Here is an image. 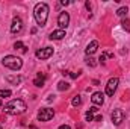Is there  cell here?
<instances>
[{
	"instance_id": "1",
	"label": "cell",
	"mask_w": 130,
	"mask_h": 129,
	"mask_svg": "<svg viewBox=\"0 0 130 129\" xmlns=\"http://www.w3.org/2000/svg\"><path fill=\"white\" fill-rule=\"evenodd\" d=\"M33 17L38 26H45L48 18V5L47 3H36L33 9Z\"/></svg>"
},
{
	"instance_id": "2",
	"label": "cell",
	"mask_w": 130,
	"mask_h": 129,
	"mask_svg": "<svg viewBox=\"0 0 130 129\" xmlns=\"http://www.w3.org/2000/svg\"><path fill=\"white\" fill-rule=\"evenodd\" d=\"M26 111V103L21 99H14L9 103L5 105V112L11 114V115H17V114H23Z\"/></svg>"
},
{
	"instance_id": "3",
	"label": "cell",
	"mask_w": 130,
	"mask_h": 129,
	"mask_svg": "<svg viewBox=\"0 0 130 129\" xmlns=\"http://www.w3.org/2000/svg\"><path fill=\"white\" fill-rule=\"evenodd\" d=\"M2 62H3L5 67H8V68H11V70H20V68L23 67V59L18 58V56H14V55L5 56Z\"/></svg>"
},
{
	"instance_id": "4",
	"label": "cell",
	"mask_w": 130,
	"mask_h": 129,
	"mask_svg": "<svg viewBox=\"0 0 130 129\" xmlns=\"http://www.w3.org/2000/svg\"><path fill=\"white\" fill-rule=\"evenodd\" d=\"M53 115H55V111L52 108H42L38 112V120L39 122H48L53 119Z\"/></svg>"
},
{
	"instance_id": "5",
	"label": "cell",
	"mask_w": 130,
	"mask_h": 129,
	"mask_svg": "<svg viewBox=\"0 0 130 129\" xmlns=\"http://www.w3.org/2000/svg\"><path fill=\"white\" fill-rule=\"evenodd\" d=\"M124 119H126V114H124L123 109H113V112H112V115H110V120H112V123H113L115 126H120V125L124 122Z\"/></svg>"
},
{
	"instance_id": "6",
	"label": "cell",
	"mask_w": 130,
	"mask_h": 129,
	"mask_svg": "<svg viewBox=\"0 0 130 129\" xmlns=\"http://www.w3.org/2000/svg\"><path fill=\"white\" fill-rule=\"evenodd\" d=\"M118 84H120V79L118 78H110L107 81V85H106V94L107 96H113L117 88H118Z\"/></svg>"
},
{
	"instance_id": "7",
	"label": "cell",
	"mask_w": 130,
	"mask_h": 129,
	"mask_svg": "<svg viewBox=\"0 0 130 129\" xmlns=\"http://www.w3.org/2000/svg\"><path fill=\"white\" fill-rule=\"evenodd\" d=\"M58 24H59V29H67V26L70 24V14L68 12H61L59 17H58Z\"/></svg>"
},
{
	"instance_id": "8",
	"label": "cell",
	"mask_w": 130,
	"mask_h": 129,
	"mask_svg": "<svg viewBox=\"0 0 130 129\" xmlns=\"http://www.w3.org/2000/svg\"><path fill=\"white\" fill-rule=\"evenodd\" d=\"M35 55H36L38 59H48V58L53 55V49H52V47H44V49L36 50Z\"/></svg>"
},
{
	"instance_id": "9",
	"label": "cell",
	"mask_w": 130,
	"mask_h": 129,
	"mask_svg": "<svg viewBox=\"0 0 130 129\" xmlns=\"http://www.w3.org/2000/svg\"><path fill=\"white\" fill-rule=\"evenodd\" d=\"M21 29H23V21H21L18 17H14L12 24H11V32L12 33H18V32H21Z\"/></svg>"
},
{
	"instance_id": "10",
	"label": "cell",
	"mask_w": 130,
	"mask_h": 129,
	"mask_svg": "<svg viewBox=\"0 0 130 129\" xmlns=\"http://www.w3.org/2000/svg\"><path fill=\"white\" fill-rule=\"evenodd\" d=\"M91 100H92V103H94V105H103V102H104V96H103V93L95 91V93H92Z\"/></svg>"
},
{
	"instance_id": "11",
	"label": "cell",
	"mask_w": 130,
	"mask_h": 129,
	"mask_svg": "<svg viewBox=\"0 0 130 129\" xmlns=\"http://www.w3.org/2000/svg\"><path fill=\"white\" fill-rule=\"evenodd\" d=\"M97 49H98V41H97V40H94V41H91V43L86 46L85 52H86V55H92Z\"/></svg>"
},
{
	"instance_id": "12",
	"label": "cell",
	"mask_w": 130,
	"mask_h": 129,
	"mask_svg": "<svg viewBox=\"0 0 130 129\" xmlns=\"http://www.w3.org/2000/svg\"><path fill=\"white\" fill-rule=\"evenodd\" d=\"M48 38H50V40H62V38H65V31H62V29L53 31V32L50 33Z\"/></svg>"
},
{
	"instance_id": "13",
	"label": "cell",
	"mask_w": 130,
	"mask_h": 129,
	"mask_svg": "<svg viewBox=\"0 0 130 129\" xmlns=\"http://www.w3.org/2000/svg\"><path fill=\"white\" fill-rule=\"evenodd\" d=\"M44 82H45V76L41 74V73H38L36 78H35V81H33V85H35V87H42Z\"/></svg>"
},
{
	"instance_id": "14",
	"label": "cell",
	"mask_w": 130,
	"mask_h": 129,
	"mask_svg": "<svg viewBox=\"0 0 130 129\" xmlns=\"http://www.w3.org/2000/svg\"><path fill=\"white\" fill-rule=\"evenodd\" d=\"M94 112H97V108H95V106L89 108V111H88V112H86V115H85L86 122H94Z\"/></svg>"
},
{
	"instance_id": "15",
	"label": "cell",
	"mask_w": 130,
	"mask_h": 129,
	"mask_svg": "<svg viewBox=\"0 0 130 129\" xmlns=\"http://www.w3.org/2000/svg\"><path fill=\"white\" fill-rule=\"evenodd\" d=\"M127 12H129V8H127V6H121V8L117 11V15H118V17H127Z\"/></svg>"
},
{
	"instance_id": "16",
	"label": "cell",
	"mask_w": 130,
	"mask_h": 129,
	"mask_svg": "<svg viewBox=\"0 0 130 129\" xmlns=\"http://www.w3.org/2000/svg\"><path fill=\"white\" fill-rule=\"evenodd\" d=\"M14 49H20V50H21L23 53H26V52H27V47H24L21 41H17V43L14 44Z\"/></svg>"
},
{
	"instance_id": "17",
	"label": "cell",
	"mask_w": 130,
	"mask_h": 129,
	"mask_svg": "<svg viewBox=\"0 0 130 129\" xmlns=\"http://www.w3.org/2000/svg\"><path fill=\"white\" fill-rule=\"evenodd\" d=\"M70 88V84L68 82H64V81H61L59 84H58V90H61V91H64V90H68Z\"/></svg>"
},
{
	"instance_id": "18",
	"label": "cell",
	"mask_w": 130,
	"mask_h": 129,
	"mask_svg": "<svg viewBox=\"0 0 130 129\" xmlns=\"http://www.w3.org/2000/svg\"><path fill=\"white\" fill-rule=\"evenodd\" d=\"M121 24H123V28H124L127 32H130V20L129 18H124V20L121 21Z\"/></svg>"
},
{
	"instance_id": "19",
	"label": "cell",
	"mask_w": 130,
	"mask_h": 129,
	"mask_svg": "<svg viewBox=\"0 0 130 129\" xmlns=\"http://www.w3.org/2000/svg\"><path fill=\"white\" fill-rule=\"evenodd\" d=\"M71 103H73V106H79V105L82 103V99H80V96H74V97H73V102H71Z\"/></svg>"
},
{
	"instance_id": "20",
	"label": "cell",
	"mask_w": 130,
	"mask_h": 129,
	"mask_svg": "<svg viewBox=\"0 0 130 129\" xmlns=\"http://www.w3.org/2000/svg\"><path fill=\"white\" fill-rule=\"evenodd\" d=\"M86 64L89 65V67H95L97 62H95V59H94V58H86Z\"/></svg>"
},
{
	"instance_id": "21",
	"label": "cell",
	"mask_w": 130,
	"mask_h": 129,
	"mask_svg": "<svg viewBox=\"0 0 130 129\" xmlns=\"http://www.w3.org/2000/svg\"><path fill=\"white\" fill-rule=\"evenodd\" d=\"M12 94L9 90H0V97H9Z\"/></svg>"
},
{
	"instance_id": "22",
	"label": "cell",
	"mask_w": 130,
	"mask_h": 129,
	"mask_svg": "<svg viewBox=\"0 0 130 129\" xmlns=\"http://www.w3.org/2000/svg\"><path fill=\"white\" fill-rule=\"evenodd\" d=\"M6 79H8L9 82H12V84H18V82L21 81V78H11V76H8Z\"/></svg>"
},
{
	"instance_id": "23",
	"label": "cell",
	"mask_w": 130,
	"mask_h": 129,
	"mask_svg": "<svg viewBox=\"0 0 130 129\" xmlns=\"http://www.w3.org/2000/svg\"><path fill=\"white\" fill-rule=\"evenodd\" d=\"M94 120H95V122H101L103 117H101V115H97V117H94Z\"/></svg>"
},
{
	"instance_id": "24",
	"label": "cell",
	"mask_w": 130,
	"mask_h": 129,
	"mask_svg": "<svg viewBox=\"0 0 130 129\" xmlns=\"http://www.w3.org/2000/svg\"><path fill=\"white\" fill-rule=\"evenodd\" d=\"M104 59H106V56H104V55H101V56H100V59H98V61H100V62H101V64H103V62H104Z\"/></svg>"
},
{
	"instance_id": "25",
	"label": "cell",
	"mask_w": 130,
	"mask_h": 129,
	"mask_svg": "<svg viewBox=\"0 0 130 129\" xmlns=\"http://www.w3.org/2000/svg\"><path fill=\"white\" fill-rule=\"evenodd\" d=\"M61 5H64V6H67V5H70V2H68V0H62V2H61Z\"/></svg>"
},
{
	"instance_id": "26",
	"label": "cell",
	"mask_w": 130,
	"mask_h": 129,
	"mask_svg": "<svg viewBox=\"0 0 130 129\" xmlns=\"http://www.w3.org/2000/svg\"><path fill=\"white\" fill-rule=\"evenodd\" d=\"M59 129H71L68 125H62V126H59Z\"/></svg>"
},
{
	"instance_id": "27",
	"label": "cell",
	"mask_w": 130,
	"mask_h": 129,
	"mask_svg": "<svg viewBox=\"0 0 130 129\" xmlns=\"http://www.w3.org/2000/svg\"><path fill=\"white\" fill-rule=\"evenodd\" d=\"M0 106H2V100H0Z\"/></svg>"
},
{
	"instance_id": "28",
	"label": "cell",
	"mask_w": 130,
	"mask_h": 129,
	"mask_svg": "<svg viewBox=\"0 0 130 129\" xmlns=\"http://www.w3.org/2000/svg\"><path fill=\"white\" fill-rule=\"evenodd\" d=\"M0 129H2V125H0Z\"/></svg>"
}]
</instances>
